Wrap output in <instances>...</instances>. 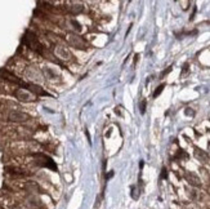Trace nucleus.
Listing matches in <instances>:
<instances>
[{
    "mask_svg": "<svg viewBox=\"0 0 210 209\" xmlns=\"http://www.w3.org/2000/svg\"><path fill=\"white\" fill-rule=\"evenodd\" d=\"M188 73V63H186L184 66H183V71H182V75H184V74H187Z\"/></svg>",
    "mask_w": 210,
    "mask_h": 209,
    "instance_id": "ddd939ff",
    "label": "nucleus"
},
{
    "mask_svg": "<svg viewBox=\"0 0 210 209\" xmlns=\"http://www.w3.org/2000/svg\"><path fill=\"white\" fill-rule=\"evenodd\" d=\"M209 150H210V142H209Z\"/></svg>",
    "mask_w": 210,
    "mask_h": 209,
    "instance_id": "dca6fc26",
    "label": "nucleus"
},
{
    "mask_svg": "<svg viewBox=\"0 0 210 209\" xmlns=\"http://www.w3.org/2000/svg\"><path fill=\"white\" fill-rule=\"evenodd\" d=\"M27 89L31 93H34V94H38V96H49L45 90H43L39 85H35V84H27Z\"/></svg>",
    "mask_w": 210,
    "mask_h": 209,
    "instance_id": "1a4fd4ad",
    "label": "nucleus"
},
{
    "mask_svg": "<svg viewBox=\"0 0 210 209\" xmlns=\"http://www.w3.org/2000/svg\"><path fill=\"white\" fill-rule=\"evenodd\" d=\"M67 40H68V43L71 45H74V47H76V48H80V49H84V47H85V41L80 38V36H76V35H68L67 36Z\"/></svg>",
    "mask_w": 210,
    "mask_h": 209,
    "instance_id": "0eeeda50",
    "label": "nucleus"
},
{
    "mask_svg": "<svg viewBox=\"0 0 210 209\" xmlns=\"http://www.w3.org/2000/svg\"><path fill=\"white\" fill-rule=\"evenodd\" d=\"M166 176H168V172H166V169L164 168V169H163V178H165Z\"/></svg>",
    "mask_w": 210,
    "mask_h": 209,
    "instance_id": "4468645a",
    "label": "nucleus"
},
{
    "mask_svg": "<svg viewBox=\"0 0 210 209\" xmlns=\"http://www.w3.org/2000/svg\"><path fill=\"white\" fill-rule=\"evenodd\" d=\"M0 77L3 79L4 82H6V83H10V84H17V85H19V86H23V88H26L27 89V83H25V82H22L19 77H17L14 74H12L10 71H8L6 69H3V70H0Z\"/></svg>",
    "mask_w": 210,
    "mask_h": 209,
    "instance_id": "f03ea898",
    "label": "nucleus"
},
{
    "mask_svg": "<svg viewBox=\"0 0 210 209\" xmlns=\"http://www.w3.org/2000/svg\"><path fill=\"white\" fill-rule=\"evenodd\" d=\"M6 119L12 123H26V121L30 120V115L18 110H10L6 115Z\"/></svg>",
    "mask_w": 210,
    "mask_h": 209,
    "instance_id": "7ed1b4c3",
    "label": "nucleus"
},
{
    "mask_svg": "<svg viewBox=\"0 0 210 209\" xmlns=\"http://www.w3.org/2000/svg\"><path fill=\"white\" fill-rule=\"evenodd\" d=\"M195 156H196V159H199L201 163H209V155L206 154V151H202L201 148H199V147H196L195 148Z\"/></svg>",
    "mask_w": 210,
    "mask_h": 209,
    "instance_id": "6e6552de",
    "label": "nucleus"
},
{
    "mask_svg": "<svg viewBox=\"0 0 210 209\" xmlns=\"http://www.w3.org/2000/svg\"><path fill=\"white\" fill-rule=\"evenodd\" d=\"M184 178H186V181L190 183L191 186H195V187H200L201 186L200 178L195 174V173H192V172H186L184 173Z\"/></svg>",
    "mask_w": 210,
    "mask_h": 209,
    "instance_id": "423d86ee",
    "label": "nucleus"
},
{
    "mask_svg": "<svg viewBox=\"0 0 210 209\" xmlns=\"http://www.w3.org/2000/svg\"><path fill=\"white\" fill-rule=\"evenodd\" d=\"M72 14H77V13H81L83 12V9H84V6L81 5V4H74L72 6H68L67 8Z\"/></svg>",
    "mask_w": 210,
    "mask_h": 209,
    "instance_id": "9d476101",
    "label": "nucleus"
},
{
    "mask_svg": "<svg viewBox=\"0 0 210 209\" xmlns=\"http://www.w3.org/2000/svg\"><path fill=\"white\" fill-rule=\"evenodd\" d=\"M14 96L17 97V99H19V101H26V102H31V101L35 99L31 93L27 92V90H25V89H16V92H14Z\"/></svg>",
    "mask_w": 210,
    "mask_h": 209,
    "instance_id": "39448f33",
    "label": "nucleus"
},
{
    "mask_svg": "<svg viewBox=\"0 0 210 209\" xmlns=\"http://www.w3.org/2000/svg\"><path fill=\"white\" fill-rule=\"evenodd\" d=\"M146 105H147L146 99H143L142 102H141V105H139V111H141V114H144V112H146Z\"/></svg>",
    "mask_w": 210,
    "mask_h": 209,
    "instance_id": "f8f14e48",
    "label": "nucleus"
},
{
    "mask_svg": "<svg viewBox=\"0 0 210 209\" xmlns=\"http://www.w3.org/2000/svg\"><path fill=\"white\" fill-rule=\"evenodd\" d=\"M23 41L28 48L34 50V52L39 53V54H44V47H43V44L38 40V38H36V35L34 32L27 31L26 35H25Z\"/></svg>",
    "mask_w": 210,
    "mask_h": 209,
    "instance_id": "f257e3e1",
    "label": "nucleus"
},
{
    "mask_svg": "<svg viewBox=\"0 0 210 209\" xmlns=\"http://www.w3.org/2000/svg\"><path fill=\"white\" fill-rule=\"evenodd\" d=\"M170 71H171V67H168V70H166V71H164V73H163V76H164V75H166L168 73H170Z\"/></svg>",
    "mask_w": 210,
    "mask_h": 209,
    "instance_id": "2eb2a0df",
    "label": "nucleus"
},
{
    "mask_svg": "<svg viewBox=\"0 0 210 209\" xmlns=\"http://www.w3.org/2000/svg\"><path fill=\"white\" fill-rule=\"evenodd\" d=\"M34 159H35V161H36V164H38V165L52 168V169H54V170L57 169L54 161L50 159L49 156H47V155H44V154H41V153H36V154H34Z\"/></svg>",
    "mask_w": 210,
    "mask_h": 209,
    "instance_id": "20e7f679",
    "label": "nucleus"
},
{
    "mask_svg": "<svg viewBox=\"0 0 210 209\" xmlns=\"http://www.w3.org/2000/svg\"><path fill=\"white\" fill-rule=\"evenodd\" d=\"M164 88H165V84L159 85L157 88H156V90H155V93H154V98H156V97H159V96H160V93L164 90Z\"/></svg>",
    "mask_w": 210,
    "mask_h": 209,
    "instance_id": "9b49d317",
    "label": "nucleus"
}]
</instances>
